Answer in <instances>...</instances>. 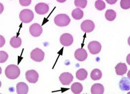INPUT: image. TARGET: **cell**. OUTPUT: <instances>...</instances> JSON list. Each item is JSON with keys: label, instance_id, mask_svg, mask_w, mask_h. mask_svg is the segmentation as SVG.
<instances>
[{"label": "cell", "instance_id": "cell-1", "mask_svg": "<svg viewBox=\"0 0 130 94\" xmlns=\"http://www.w3.org/2000/svg\"><path fill=\"white\" fill-rule=\"evenodd\" d=\"M21 74V70L19 67L15 65H9L5 70L6 77L11 80L18 78Z\"/></svg>", "mask_w": 130, "mask_h": 94}, {"label": "cell", "instance_id": "cell-2", "mask_svg": "<svg viewBox=\"0 0 130 94\" xmlns=\"http://www.w3.org/2000/svg\"><path fill=\"white\" fill-rule=\"evenodd\" d=\"M71 22L69 16L66 14H59L57 15L54 18V23L56 25L60 27L67 26Z\"/></svg>", "mask_w": 130, "mask_h": 94}, {"label": "cell", "instance_id": "cell-3", "mask_svg": "<svg viewBox=\"0 0 130 94\" xmlns=\"http://www.w3.org/2000/svg\"><path fill=\"white\" fill-rule=\"evenodd\" d=\"M20 19L24 23H29L32 21L34 18V13L31 10L24 9L21 11L20 13Z\"/></svg>", "mask_w": 130, "mask_h": 94}, {"label": "cell", "instance_id": "cell-4", "mask_svg": "<svg viewBox=\"0 0 130 94\" xmlns=\"http://www.w3.org/2000/svg\"><path fill=\"white\" fill-rule=\"evenodd\" d=\"M45 53L40 48H36L30 53V58L35 62H41L44 59Z\"/></svg>", "mask_w": 130, "mask_h": 94}, {"label": "cell", "instance_id": "cell-5", "mask_svg": "<svg viewBox=\"0 0 130 94\" xmlns=\"http://www.w3.org/2000/svg\"><path fill=\"white\" fill-rule=\"evenodd\" d=\"M88 49L91 54L96 55L101 51V45L100 42L97 41L90 42L87 45Z\"/></svg>", "mask_w": 130, "mask_h": 94}, {"label": "cell", "instance_id": "cell-6", "mask_svg": "<svg viewBox=\"0 0 130 94\" xmlns=\"http://www.w3.org/2000/svg\"><path fill=\"white\" fill-rule=\"evenodd\" d=\"M81 30L87 33H91L95 28L94 22L90 20H86L83 21L80 25Z\"/></svg>", "mask_w": 130, "mask_h": 94}, {"label": "cell", "instance_id": "cell-7", "mask_svg": "<svg viewBox=\"0 0 130 94\" xmlns=\"http://www.w3.org/2000/svg\"><path fill=\"white\" fill-rule=\"evenodd\" d=\"M25 78L28 82L35 83L38 81L39 74L35 70H29L25 73Z\"/></svg>", "mask_w": 130, "mask_h": 94}, {"label": "cell", "instance_id": "cell-8", "mask_svg": "<svg viewBox=\"0 0 130 94\" xmlns=\"http://www.w3.org/2000/svg\"><path fill=\"white\" fill-rule=\"evenodd\" d=\"M60 42L63 46H69L73 43L74 38L70 34L65 33L60 37Z\"/></svg>", "mask_w": 130, "mask_h": 94}, {"label": "cell", "instance_id": "cell-9", "mask_svg": "<svg viewBox=\"0 0 130 94\" xmlns=\"http://www.w3.org/2000/svg\"><path fill=\"white\" fill-rule=\"evenodd\" d=\"M43 32V29L40 25L38 23H34L29 28V33L33 37H39Z\"/></svg>", "mask_w": 130, "mask_h": 94}, {"label": "cell", "instance_id": "cell-10", "mask_svg": "<svg viewBox=\"0 0 130 94\" xmlns=\"http://www.w3.org/2000/svg\"><path fill=\"white\" fill-rule=\"evenodd\" d=\"M74 79L73 75L70 73L66 72L62 73L59 76V80L63 85H69Z\"/></svg>", "mask_w": 130, "mask_h": 94}, {"label": "cell", "instance_id": "cell-11", "mask_svg": "<svg viewBox=\"0 0 130 94\" xmlns=\"http://www.w3.org/2000/svg\"><path fill=\"white\" fill-rule=\"evenodd\" d=\"M35 12L40 15H44L48 12L49 7L48 4L44 3H39L35 7Z\"/></svg>", "mask_w": 130, "mask_h": 94}, {"label": "cell", "instance_id": "cell-12", "mask_svg": "<svg viewBox=\"0 0 130 94\" xmlns=\"http://www.w3.org/2000/svg\"><path fill=\"white\" fill-rule=\"evenodd\" d=\"M74 55L76 59L80 62L85 61L87 58V51L83 48H78L76 49Z\"/></svg>", "mask_w": 130, "mask_h": 94}, {"label": "cell", "instance_id": "cell-13", "mask_svg": "<svg viewBox=\"0 0 130 94\" xmlns=\"http://www.w3.org/2000/svg\"><path fill=\"white\" fill-rule=\"evenodd\" d=\"M120 89L122 91H129L130 89V79L123 77L119 82Z\"/></svg>", "mask_w": 130, "mask_h": 94}, {"label": "cell", "instance_id": "cell-14", "mask_svg": "<svg viewBox=\"0 0 130 94\" xmlns=\"http://www.w3.org/2000/svg\"><path fill=\"white\" fill-rule=\"evenodd\" d=\"M115 72L118 75H123L126 74L127 70V66L125 63H120L115 67Z\"/></svg>", "mask_w": 130, "mask_h": 94}, {"label": "cell", "instance_id": "cell-15", "mask_svg": "<svg viewBox=\"0 0 130 94\" xmlns=\"http://www.w3.org/2000/svg\"><path fill=\"white\" fill-rule=\"evenodd\" d=\"M28 87L24 82H21L17 84V93L18 94H26L28 92Z\"/></svg>", "mask_w": 130, "mask_h": 94}, {"label": "cell", "instance_id": "cell-16", "mask_svg": "<svg viewBox=\"0 0 130 94\" xmlns=\"http://www.w3.org/2000/svg\"><path fill=\"white\" fill-rule=\"evenodd\" d=\"M104 92V87L101 84H94L91 86V93L92 94H103Z\"/></svg>", "mask_w": 130, "mask_h": 94}, {"label": "cell", "instance_id": "cell-17", "mask_svg": "<svg viewBox=\"0 0 130 94\" xmlns=\"http://www.w3.org/2000/svg\"><path fill=\"white\" fill-rule=\"evenodd\" d=\"M10 43L11 46L14 48H19L22 45V39L20 37L14 36L11 38Z\"/></svg>", "mask_w": 130, "mask_h": 94}, {"label": "cell", "instance_id": "cell-18", "mask_svg": "<svg viewBox=\"0 0 130 94\" xmlns=\"http://www.w3.org/2000/svg\"><path fill=\"white\" fill-rule=\"evenodd\" d=\"M76 77L79 80H85L87 79L88 73L84 69H79L76 73Z\"/></svg>", "mask_w": 130, "mask_h": 94}, {"label": "cell", "instance_id": "cell-19", "mask_svg": "<svg viewBox=\"0 0 130 94\" xmlns=\"http://www.w3.org/2000/svg\"><path fill=\"white\" fill-rule=\"evenodd\" d=\"M71 89L74 94H79L83 91V86L82 84L79 82H75L72 85Z\"/></svg>", "mask_w": 130, "mask_h": 94}, {"label": "cell", "instance_id": "cell-20", "mask_svg": "<svg viewBox=\"0 0 130 94\" xmlns=\"http://www.w3.org/2000/svg\"><path fill=\"white\" fill-rule=\"evenodd\" d=\"M72 16L75 20H80L84 17V12L80 9L76 8L72 11Z\"/></svg>", "mask_w": 130, "mask_h": 94}, {"label": "cell", "instance_id": "cell-21", "mask_svg": "<svg viewBox=\"0 0 130 94\" xmlns=\"http://www.w3.org/2000/svg\"><path fill=\"white\" fill-rule=\"evenodd\" d=\"M102 76V73L101 71L98 69H95L92 71L90 73V77L94 81L100 80Z\"/></svg>", "mask_w": 130, "mask_h": 94}, {"label": "cell", "instance_id": "cell-22", "mask_svg": "<svg viewBox=\"0 0 130 94\" xmlns=\"http://www.w3.org/2000/svg\"><path fill=\"white\" fill-rule=\"evenodd\" d=\"M116 16V12L113 10H107L105 14V17L106 19L109 21H114L115 19Z\"/></svg>", "mask_w": 130, "mask_h": 94}, {"label": "cell", "instance_id": "cell-23", "mask_svg": "<svg viewBox=\"0 0 130 94\" xmlns=\"http://www.w3.org/2000/svg\"><path fill=\"white\" fill-rule=\"evenodd\" d=\"M74 4L77 8L85 9L87 6V0H75Z\"/></svg>", "mask_w": 130, "mask_h": 94}, {"label": "cell", "instance_id": "cell-24", "mask_svg": "<svg viewBox=\"0 0 130 94\" xmlns=\"http://www.w3.org/2000/svg\"><path fill=\"white\" fill-rule=\"evenodd\" d=\"M95 7L98 11H102L105 9L106 4L103 1H96L95 3Z\"/></svg>", "mask_w": 130, "mask_h": 94}, {"label": "cell", "instance_id": "cell-25", "mask_svg": "<svg viewBox=\"0 0 130 94\" xmlns=\"http://www.w3.org/2000/svg\"><path fill=\"white\" fill-rule=\"evenodd\" d=\"M120 6L123 10H128L130 8V0H122L120 2Z\"/></svg>", "mask_w": 130, "mask_h": 94}, {"label": "cell", "instance_id": "cell-26", "mask_svg": "<svg viewBox=\"0 0 130 94\" xmlns=\"http://www.w3.org/2000/svg\"><path fill=\"white\" fill-rule=\"evenodd\" d=\"M9 58L8 53L4 51H0V63L6 62Z\"/></svg>", "mask_w": 130, "mask_h": 94}, {"label": "cell", "instance_id": "cell-27", "mask_svg": "<svg viewBox=\"0 0 130 94\" xmlns=\"http://www.w3.org/2000/svg\"><path fill=\"white\" fill-rule=\"evenodd\" d=\"M31 0H20V5L23 7H27L31 4Z\"/></svg>", "mask_w": 130, "mask_h": 94}, {"label": "cell", "instance_id": "cell-28", "mask_svg": "<svg viewBox=\"0 0 130 94\" xmlns=\"http://www.w3.org/2000/svg\"><path fill=\"white\" fill-rule=\"evenodd\" d=\"M0 38H1L0 47L1 48V47H2L4 46V45L5 43V38L2 35H0Z\"/></svg>", "mask_w": 130, "mask_h": 94}, {"label": "cell", "instance_id": "cell-29", "mask_svg": "<svg viewBox=\"0 0 130 94\" xmlns=\"http://www.w3.org/2000/svg\"><path fill=\"white\" fill-rule=\"evenodd\" d=\"M106 2L107 3H108V4H110V5H114V4H115L116 2H117V0H113V1L112 0H110V1L106 0Z\"/></svg>", "mask_w": 130, "mask_h": 94}]
</instances>
